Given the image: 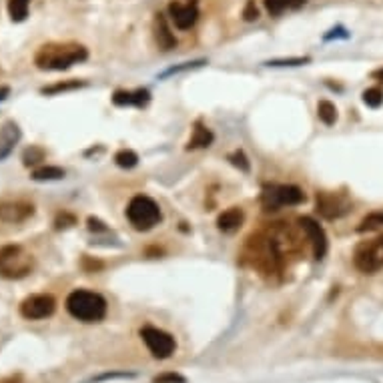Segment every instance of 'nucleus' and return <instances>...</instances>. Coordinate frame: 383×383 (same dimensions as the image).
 <instances>
[{
  "instance_id": "obj_6",
  "label": "nucleus",
  "mask_w": 383,
  "mask_h": 383,
  "mask_svg": "<svg viewBox=\"0 0 383 383\" xmlns=\"http://www.w3.org/2000/svg\"><path fill=\"white\" fill-rule=\"evenodd\" d=\"M141 338H143L147 350L151 351V355H153L155 360H167V357H171V355L175 353V350H177L175 338H173L171 333H167V331L158 329V327H143V329H141Z\"/></svg>"
},
{
  "instance_id": "obj_33",
  "label": "nucleus",
  "mask_w": 383,
  "mask_h": 383,
  "mask_svg": "<svg viewBox=\"0 0 383 383\" xmlns=\"http://www.w3.org/2000/svg\"><path fill=\"white\" fill-rule=\"evenodd\" d=\"M373 79H382L383 80V68H382V70H375V72H373Z\"/></svg>"
},
{
  "instance_id": "obj_2",
  "label": "nucleus",
  "mask_w": 383,
  "mask_h": 383,
  "mask_svg": "<svg viewBox=\"0 0 383 383\" xmlns=\"http://www.w3.org/2000/svg\"><path fill=\"white\" fill-rule=\"evenodd\" d=\"M67 311L82 323H97L107 315L104 297L87 289H75L67 297Z\"/></svg>"
},
{
  "instance_id": "obj_13",
  "label": "nucleus",
  "mask_w": 383,
  "mask_h": 383,
  "mask_svg": "<svg viewBox=\"0 0 383 383\" xmlns=\"http://www.w3.org/2000/svg\"><path fill=\"white\" fill-rule=\"evenodd\" d=\"M21 141V129L14 121H9V123L2 124L0 129V161L9 157L12 153L14 145Z\"/></svg>"
},
{
  "instance_id": "obj_20",
  "label": "nucleus",
  "mask_w": 383,
  "mask_h": 383,
  "mask_svg": "<svg viewBox=\"0 0 383 383\" xmlns=\"http://www.w3.org/2000/svg\"><path fill=\"white\" fill-rule=\"evenodd\" d=\"M317 117L321 119V123L331 126V124L338 121V109H335V104L329 101H321L317 104Z\"/></svg>"
},
{
  "instance_id": "obj_17",
  "label": "nucleus",
  "mask_w": 383,
  "mask_h": 383,
  "mask_svg": "<svg viewBox=\"0 0 383 383\" xmlns=\"http://www.w3.org/2000/svg\"><path fill=\"white\" fill-rule=\"evenodd\" d=\"M211 143H213V133L201 123H197L195 124V129H193V136L191 141H189V145H187V149L211 147Z\"/></svg>"
},
{
  "instance_id": "obj_7",
  "label": "nucleus",
  "mask_w": 383,
  "mask_h": 383,
  "mask_svg": "<svg viewBox=\"0 0 383 383\" xmlns=\"http://www.w3.org/2000/svg\"><path fill=\"white\" fill-rule=\"evenodd\" d=\"M305 201V193L295 185H271L263 191V205L267 209H279V207H293Z\"/></svg>"
},
{
  "instance_id": "obj_30",
  "label": "nucleus",
  "mask_w": 383,
  "mask_h": 383,
  "mask_svg": "<svg viewBox=\"0 0 383 383\" xmlns=\"http://www.w3.org/2000/svg\"><path fill=\"white\" fill-rule=\"evenodd\" d=\"M153 383H187V379L179 373H163L153 379Z\"/></svg>"
},
{
  "instance_id": "obj_11",
  "label": "nucleus",
  "mask_w": 383,
  "mask_h": 383,
  "mask_svg": "<svg viewBox=\"0 0 383 383\" xmlns=\"http://www.w3.org/2000/svg\"><path fill=\"white\" fill-rule=\"evenodd\" d=\"M299 227L303 229L307 239L311 241L315 259H323L327 253V235L325 231H323V227L319 225L315 219H311V217H301L299 219Z\"/></svg>"
},
{
  "instance_id": "obj_4",
  "label": "nucleus",
  "mask_w": 383,
  "mask_h": 383,
  "mask_svg": "<svg viewBox=\"0 0 383 383\" xmlns=\"http://www.w3.org/2000/svg\"><path fill=\"white\" fill-rule=\"evenodd\" d=\"M126 219L135 227L136 231H149L161 221V209L158 205L147 197V195H136L131 199L126 207Z\"/></svg>"
},
{
  "instance_id": "obj_19",
  "label": "nucleus",
  "mask_w": 383,
  "mask_h": 383,
  "mask_svg": "<svg viewBox=\"0 0 383 383\" xmlns=\"http://www.w3.org/2000/svg\"><path fill=\"white\" fill-rule=\"evenodd\" d=\"M28 6H31V0H9V14H11L12 23H23L28 16Z\"/></svg>"
},
{
  "instance_id": "obj_34",
  "label": "nucleus",
  "mask_w": 383,
  "mask_h": 383,
  "mask_svg": "<svg viewBox=\"0 0 383 383\" xmlns=\"http://www.w3.org/2000/svg\"><path fill=\"white\" fill-rule=\"evenodd\" d=\"M6 92H9V89H2V90H0V101L4 99V95H6Z\"/></svg>"
},
{
  "instance_id": "obj_22",
  "label": "nucleus",
  "mask_w": 383,
  "mask_h": 383,
  "mask_svg": "<svg viewBox=\"0 0 383 383\" xmlns=\"http://www.w3.org/2000/svg\"><path fill=\"white\" fill-rule=\"evenodd\" d=\"M114 163L121 167V169H133L139 165V155L131 149H121L117 155H114Z\"/></svg>"
},
{
  "instance_id": "obj_16",
  "label": "nucleus",
  "mask_w": 383,
  "mask_h": 383,
  "mask_svg": "<svg viewBox=\"0 0 383 383\" xmlns=\"http://www.w3.org/2000/svg\"><path fill=\"white\" fill-rule=\"evenodd\" d=\"M243 219H245L243 211L237 209V207H231V209H227V211L219 215L217 227H219L223 233H233V231H237L239 227L243 225Z\"/></svg>"
},
{
  "instance_id": "obj_28",
  "label": "nucleus",
  "mask_w": 383,
  "mask_h": 383,
  "mask_svg": "<svg viewBox=\"0 0 383 383\" xmlns=\"http://www.w3.org/2000/svg\"><path fill=\"white\" fill-rule=\"evenodd\" d=\"M229 161H231L235 167H239V169L243 171V173H247L249 171V161L247 157L243 155V151H235L233 155H229Z\"/></svg>"
},
{
  "instance_id": "obj_26",
  "label": "nucleus",
  "mask_w": 383,
  "mask_h": 383,
  "mask_svg": "<svg viewBox=\"0 0 383 383\" xmlns=\"http://www.w3.org/2000/svg\"><path fill=\"white\" fill-rule=\"evenodd\" d=\"M363 102L372 109H377L383 102V92L379 89H367L363 92Z\"/></svg>"
},
{
  "instance_id": "obj_14",
  "label": "nucleus",
  "mask_w": 383,
  "mask_h": 383,
  "mask_svg": "<svg viewBox=\"0 0 383 383\" xmlns=\"http://www.w3.org/2000/svg\"><path fill=\"white\" fill-rule=\"evenodd\" d=\"M149 101H151V92L147 89L117 90L113 95V102L117 107H145Z\"/></svg>"
},
{
  "instance_id": "obj_9",
  "label": "nucleus",
  "mask_w": 383,
  "mask_h": 383,
  "mask_svg": "<svg viewBox=\"0 0 383 383\" xmlns=\"http://www.w3.org/2000/svg\"><path fill=\"white\" fill-rule=\"evenodd\" d=\"M350 209L351 205L335 193H319L317 195V211L325 219H339L345 213H350Z\"/></svg>"
},
{
  "instance_id": "obj_3",
  "label": "nucleus",
  "mask_w": 383,
  "mask_h": 383,
  "mask_svg": "<svg viewBox=\"0 0 383 383\" xmlns=\"http://www.w3.org/2000/svg\"><path fill=\"white\" fill-rule=\"evenodd\" d=\"M34 269V257L21 245H6L0 249V277L23 279Z\"/></svg>"
},
{
  "instance_id": "obj_5",
  "label": "nucleus",
  "mask_w": 383,
  "mask_h": 383,
  "mask_svg": "<svg viewBox=\"0 0 383 383\" xmlns=\"http://www.w3.org/2000/svg\"><path fill=\"white\" fill-rule=\"evenodd\" d=\"M353 263L355 267L365 273V275H373L377 271L383 269V237L372 239L361 243L360 247L355 249L353 255Z\"/></svg>"
},
{
  "instance_id": "obj_8",
  "label": "nucleus",
  "mask_w": 383,
  "mask_h": 383,
  "mask_svg": "<svg viewBox=\"0 0 383 383\" xmlns=\"http://www.w3.org/2000/svg\"><path fill=\"white\" fill-rule=\"evenodd\" d=\"M55 309H57V301L53 295H31L21 303V315L28 321H38V319H46V317L53 315Z\"/></svg>"
},
{
  "instance_id": "obj_10",
  "label": "nucleus",
  "mask_w": 383,
  "mask_h": 383,
  "mask_svg": "<svg viewBox=\"0 0 383 383\" xmlns=\"http://www.w3.org/2000/svg\"><path fill=\"white\" fill-rule=\"evenodd\" d=\"M171 21L179 31H189L195 26L197 18H199V11L195 2H171L169 4Z\"/></svg>"
},
{
  "instance_id": "obj_31",
  "label": "nucleus",
  "mask_w": 383,
  "mask_h": 383,
  "mask_svg": "<svg viewBox=\"0 0 383 383\" xmlns=\"http://www.w3.org/2000/svg\"><path fill=\"white\" fill-rule=\"evenodd\" d=\"M243 16H245V21H257L259 11H257V6H255L253 0H249L247 2V6H245V11H243Z\"/></svg>"
},
{
  "instance_id": "obj_24",
  "label": "nucleus",
  "mask_w": 383,
  "mask_h": 383,
  "mask_svg": "<svg viewBox=\"0 0 383 383\" xmlns=\"http://www.w3.org/2000/svg\"><path fill=\"white\" fill-rule=\"evenodd\" d=\"M383 227V213H369L357 227L360 233H369V231H377Z\"/></svg>"
},
{
  "instance_id": "obj_25",
  "label": "nucleus",
  "mask_w": 383,
  "mask_h": 383,
  "mask_svg": "<svg viewBox=\"0 0 383 383\" xmlns=\"http://www.w3.org/2000/svg\"><path fill=\"white\" fill-rule=\"evenodd\" d=\"M79 87H85V82H79V80H67V82H58V85H53V87H46L43 89V95H55V92H65V90L79 89Z\"/></svg>"
},
{
  "instance_id": "obj_18",
  "label": "nucleus",
  "mask_w": 383,
  "mask_h": 383,
  "mask_svg": "<svg viewBox=\"0 0 383 383\" xmlns=\"http://www.w3.org/2000/svg\"><path fill=\"white\" fill-rule=\"evenodd\" d=\"M307 0H265V9L269 11L273 16H279L283 12L295 11L299 6H303Z\"/></svg>"
},
{
  "instance_id": "obj_12",
  "label": "nucleus",
  "mask_w": 383,
  "mask_h": 383,
  "mask_svg": "<svg viewBox=\"0 0 383 383\" xmlns=\"http://www.w3.org/2000/svg\"><path fill=\"white\" fill-rule=\"evenodd\" d=\"M34 215V205L26 201H4L0 203V221L2 223H23Z\"/></svg>"
},
{
  "instance_id": "obj_1",
  "label": "nucleus",
  "mask_w": 383,
  "mask_h": 383,
  "mask_svg": "<svg viewBox=\"0 0 383 383\" xmlns=\"http://www.w3.org/2000/svg\"><path fill=\"white\" fill-rule=\"evenodd\" d=\"M89 57L87 48L77 43H48L34 55V65L41 70H67Z\"/></svg>"
},
{
  "instance_id": "obj_21",
  "label": "nucleus",
  "mask_w": 383,
  "mask_h": 383,
  "mask_svg": "<svg viewBox=\"0 0 383 383\" xmlns=\"http://www.w3.org/2000/svg\"><path fill=\"white\" fill-rule=\"evenodd\" d=\"M33 179L34 180H58L65 179V169L60 167H38V169L33 171Z\"/></svg>"
},
{
  "instance_id": "obj_27",
  "label": "nucleus",
  "mask_w": 383,
  "mask_h": 383,
  "mask_svg": "<svg viewBox=\"0 0 383 383\" xmlns=\"http://www.w3.org/2000/svg\"><path fill=\"white\" fill-rule=\"evenodd\" d=\"M309 63L307 57H297V58H277V60H269L265 63L267 67H299V65H305Z\"/></svg>"
},
{
  "instance_id": "obj_15",
  "label": "nucleus",
  "mask_w": 383,
  "mask_h": 383,
  "mask_svg": "<svg viewBox=\"0 0 383 383\" xmlns=\"http://www.w3.org/2000/svg\"><path fill=\"white\" fill-rule=\"evenodd\" d=\"M155 38H157V45L163 50H171V48L177 46V38H175V34L171 33L167 18L163 14H157V18H155Z\"/></svg>"
},
{
  "instance_id": "obj_23",
  "label": "nucleus",
  "mask_w": 383,
  "mask_h": 383,
  "mask_svg": "<svg viewBox=\"0 0 383 383\" xmlns=\"http://www.w3.org/2000/svg\"><path fill=\"white\" fill-rule=\"evenodd\" d=\"M45 157H46L45 151H43L41 147H36V145H33V147H28L23 153L24 167H36L38 163H43V161H45Z\"/></svg>"
},
{
  "instance_id": "obj_29",
  "label": "nucleus",
  "mask_w": 383,
  "mask_h": 383,
  "mask_svg": "<svg viewBox=\"0 0 383 383\" xmlns=\"http://www.w3.org/2000/svg\"><path fill=\"white\" fill-rule=\"evenodd\" d=\"M77 225V217L70 213H60L57 217V221H55V227L57 229H68V227Z\"/></svg>"
},
{
  "instance_id": "obj_32",
  "label": "nucleus",
  "mask_w": 383,
  "mask_h": 383,
  "mask_svg": "<svg viewBox=\"0 0 383 383\" xmlns=\"http://www.w3.org/2000/svg\"><path fill=\"white\" fill-rule=\"evenodd\" d=\"M89 229H90V231H104L107 227L102 225L99 219H92V217H90V219H89Z\"/></svg>"
}]
</instances>
